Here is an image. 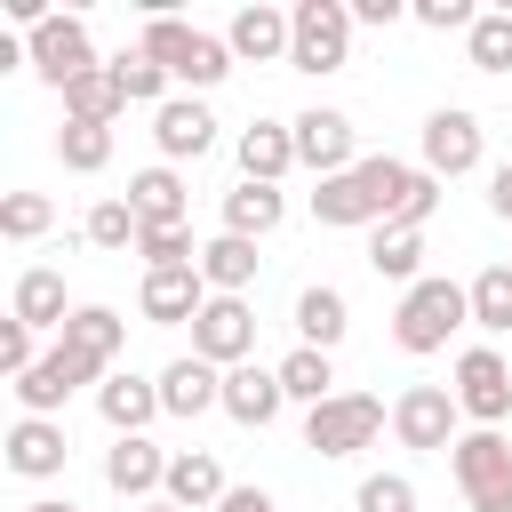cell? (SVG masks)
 <instances>
[{
    "label": "cell",
    "mask_w": 512,
    "mask_h": 512,
    "mask_svg": "<svg viewBox=\"0 0 512 512\" xmlns=\"http://www.w3.org/2000/svg\"><path fill=\"white\" fill-rule=\"evenodd\" d=\"M408 160H392V152H376V160H360V168H344V176H328L320 192H312V216L320 224H336V232H352V224H392L400 216V200H408Z\"/></svg>",
    "instance_id": "6da1fadb"
},
{
    "label": "cell",
    "mask_w": 512,
    "mask_h": 512,
    "mask_svg": "<svg viewBox=\"0 0 512 512\" xmlns=\"http://www.w3.org/2000/svg\"><path fill=\"white\" fill-rule=\"evenodd\" d=\"M136 48H144V56H152L168 80H184V88H216V80L240 64V56H232L216 32H200V24L168 16V8H152V16H144V40H136Z\"/></svg>",
    "instance_id": "7a4b0ae2"
},
{
    "label": "cell",
    "mask_w": 512,
    "mask_h": 512,
    "mask_svg": "<svg viewBox=\"0 0 512 512\" xmlns=\"http://www.w3.org/2000/svg\"><path fill=\"white\" fill-rule=\"evenodd\" d=\"M472 320V288H456V280H416V288H400V312H392V344L400 352H448V336Z\"/></svg>",
    "instance_id": "3957f363"
},
{
    "label": "cell",
    "mask_w": 512,
    "mask_h": 512,
    "mask_svg": "<svg viewBox=\"0 0 512 512\" xmlns=\"http://www.w3.org/2000/svg\"><path fill=\"white\" fill-rule=\"evenodd\" d=\"M288 24H296V40H288V64L296 72H344L352 64V8L344 0H296L288 8Z\"/></svg>",
    "instance_id": "277c9868"
},
{
    "label": "cell",
    "mask_w": 512,
    "mask_h": 512,
    "mask_svg": "<svg viewBox=\"0 0 512 512\" xmlns=\"http://www.w3.org/2000/svg\"><path fill=\"white\" fill-rule=\"evenodd\" d=\"M448 472L472 512H512V440L504 432H464L448 448Z\"/></svg>",
    "instance_id": "5b68a950"
},
{
    "label": "cell",
    "mask_w": 512,
    "mask_h": 512,
    "mask_svg": "<svg viewBox=\"0 0 512 512\" xmlns=\"http://www.w3.org/2000/svg\"><path fill=\"white\" fill-rule=\"evenodd\" d=\"M376 432H384V400H368V392H336V400L304 408V448H320V456H360Z\"/></svg>",
    "instance_id": "8992f818"
},
{
    "label": "cell",
    "mask_w": 512,
    "mask_h": 512,
    "mask_svg": "<svg viewBox=\"0 0 512 512\" xmlns=\"http://www.w3.org/2000/svg\"><path fill=\"white\" fill-rule=\"evenodd\" d=\"M288 128H296V168H312L320 184L344 176V168H360V128H352V112L312 104V112H296Z\"/></svg>",
    "instance_id": "52a82bcc"
},
{
    "label": "cell",
    "mask_w": 512,
    "mask_h": 512,
    "mask_svg": "<svg viewBox=\"0 0 512 512\" xmlns=\"http://www.w3.org/2000/svg\"><path fill=\"white\" fill-rule=\"evenodd\" d=\"M456 408L472 416V432H496L504 416H512V368H504V352H488V344H472V352H456Z\"/></svg>",
    "instance_id": "ba28073f"
},
{
    "label": "cell",
    "mask_w": 512,
    "mask_h": 512,
    "mask_svg": "<svg viewBox=\"0 0 512 512\" xmlns=\"http://www.w3.org/2000/svg\"><path fill=\"white\" fill-rule=\"evenodd\" d=\"M464 408H456V392L448 384H408L400 400H392V432H400V448H424V456H440V448H456L464 432Z\"/></svg>",
    "instance_id": "9c48e42d"
},
{
    "label": "cell",
    "mask_w": 512,
    "mask_h": 512,
    "mask_svg": "<svg viewBox=\"0 0 512 512\" xmlns=\"http://www.w3.org/2000/svg\"><path fill=\"white\" fill-rule=\"evenodd\" d=\"M96 376H104V368H96V360H80V352L56 336V344L32 360V376H16L8 392H16V408H24V416H56V408H64L80 384H96Z\"/></svg>",
    "instance_id": "30bf717a"
},
{
    "label": "cell",
    "mask_w": 512,
    "mask_h": 512,
    "mask_svg": "<svg viewBox=\"0 0 512 512\" xmlns=\"http://www.w3.org/2000/svg\"><path fill=\"white\" fill-rule=\"evenodd\" d=\"M24 56H32V72L64 96L80 72H96V40H88V24L80 16H48L40 32H24Z\"/></svg>",
    "instance_id": "8fae6325"
},
{
    "label": "cell",
    "mask_w": 512,
    "mask_h": 512,
    "mask_svg": "<svg viewBox=\"0 0 512 512\" xmlns=\"http://www.w3.org/2000/svg\"><path fill=\"white\" fill-rule=\"evenodd\" d=\"M192 352H200L208 368H240V360L256 352V312H248V296H208L200 320H192Z\"/></svg>",
    "instance_id": "7c38bea8"
},
{
    "label": "cell",
    "mask_w": 512,
    "mask_h": 512,
    "mask_svg": "<svg viewBox=\"0 0 512 512\" xmlns=\"http://www.w3.org/2000/svg\"><path fill=\"white\" fill-rule=\"evenodd\" d=\"M424 168L448 184V176H472L480 168V112H464V104H440L432 120H424Z\"/></svg>",
    "instance_id": "4fadbf2b"
},
{
    "label": "cell",
    "mask_w": 512,
    "mask_h": 512,
    "mask_svg": "<svg viewBox=\"0 0 512 512\" xmlns=\"http://www.w3.org/2000/svg\"><path fill=\"white\" fill-rule=\"evenodd\" d=\"M216 288L200 280V264H176V272H144V288H136V312L152 320V328H184V320H200V304H208Z\"/></svg>",
    "instance_id": "5bb4252c"
},
{
    "label": "cell",
    "mask_w": 512,
    "mask_h": 512,
    "mask_svg": "<svg viewBox=\"0 0 512 512\" xmlns=\"http://www.w3.org/2000/svg\"><path fill=\"white\" fill-rule=\"evenodd\" d=\"M104 488H112V496H128V504H152V496L168 488V456H160L144 432H128V440H112V448H104Z\"/></svg>",
    "instance_id": "9a60e30c"
},
{
    "label": "cell",
    "mask_w": 512,
    "mask_h": 512,
    "mask_svg": "<svg viewBox=\"0 0 512 512\" xmlns=\"http://www.w3.org/2000/svg\"><path fill=\"white\" fill-rule=\"evenodd\" d=\"M288 40H296V24H288V8H272V0H248V8L232 16V32H224V48H232L240 64H288Z\"/></svg>",
    "instance_id": "2e32d148"
},
{
    "label": "cell",
    "mask_w": 512,
    "mask_h": 512,
    "mask_svg": "<svg viewBox=\"0 0 512 512\" xmlns=\"http://www.w3.org/2000/svg\"><path fill=\"white\" fill-rule=\"evenodd\" d=\"M152 144H160L168 168H176V160H200V152L216 144V112L192 104V96H168V104L152 112Z\"/></svg>",
    "instance_id": "e0dca14e"
},
{
    "label": "cell",
    "mask_w": 512,
    "mask_h": 512,
    "mask_svg": "<svg viewBox=\"0 0 512 512\" xmlns=\"http://www.w3.org/2000/svg\"><path fill=\"white\" fill-rule=\"evenodd\" d=\"M160 408L168 416H208V408H224V368H208L200 352H184V360H168L160 368Z\"/></svg>",
    "instance_id": "ac0fdd59"
},
{
    "label": "cell",
    "mask_w": 512,
    "mask_h": 512,
    "mask_svg": "<svg viewBox=\"0 0 512 512\" xmlns=\"http://www.w3.org/2000/svg\"><path fill=\"white\" fill-rule=\"evenodd\" d=\"M280 408H288V392H280V368H256V360L224 368V416H232V424L264 432V424H272Z\"/></svg>",
    "instance_id": "d6986e66"
},
{
    "label": "cell",
    "mask_w": 512,
    "mask_h": 512,
    "mask_svg": "<svg viewBox=\"0 0 512 512\" xmlns=\"http://www.w3.org/2000/svg\"><path fill=\"white\" fill-rule=\"evenodd\" d=\"M64 456H72V448H64V424H56V416H16V424H8V472H16V480H56Z\"/></svg>",
    "instance_id": "ffe728a7"
},
{
    "label": "cell",
    "mask_w": 512,
    "mask_h": 512,
    "mask_svg": "<svg viewBox=\"0 0 512 512\" xmlns=\"http://www.w3.org/2000/svg\"><path fill=\"white\" fill-rule=\"evenodd\" d=\"M96 416L112 424V440L144 432L152 416H168V408H160V376H104V384H96Z\"/></svg>",
    "instance_id": "44dd1931"
},
{
    "label": "cell",
    "mask_w": 512,
    "mask_h": 512,
    "mask_svg": "<svg viewBox=\"0 0 512 512\" xmlns=\"http://www.w3.org/2000/svg\"><path fill=\"white\" fill-rule=\"evenodd\" d=\"M296 168V128L288 120H248L240 128V184H280Z\"/></svg>",
    "instance_id": "7402d4cb"
},
{
    "label": "cell",
    "mask_w": 512,
    "mask_h": 512,
    "mask_svg": "<svg viewBox=\"0 0 512 512\" xmlns=\"http://www.w3.org/2000/svg\"><path fill=\"white\" fill-rule=\"evenodd\" d=\"M176 512H216L232 488H224V464L208 456V448H184V456H168V488H160Z\"/></svg>",
    "instance_id": "603a6c76"
},
{
    "label": "cell",
    "mask_w": 512,
    "mask_h": 512,
    "mask_svg": "<svg viewBox=\"0 0 512 512\" xmlns=\"http://www.w3.org/2000/svg\"><path fill=\"white\" fill-rule=\"evenodd\" d=\"M256 240H240V232H216V240H200V280L216 288V296H248L256 288Z\"/></svg>",
    "instance_id": "cb8c5ba5"
},
{
    "label": "cell",
    "mask_w": 512,
    "mask_h": 512,
    "mask_svg": "<svg viewBox=\"0 0 512 512\" xmlns=\"http://www.w3.org/2000/svg\"><path fill=\"white\" fill-rule=\"evenodd\" d=\"M64 344H72L80 360L112 368V360H120V344H128V320H120L112 304H72V320H64Z\"/></svg>",
    "instance_id": "d4e9b609"
},
{
    "label": "cell",
    "mask_w": 512,
    "mask_h": 512,
    "mask_svg": "<svg viewBox=\"0 0 512 512\" xmlns=\"http://www.w3.org/2000/svg\"><path fill=\"white\" fill-rule=\"evenodd\" d=\"M344 328H352L344 288H328V280H320V288H304V296H296V336H304L312 352H336V344H344Z\"/></svg>",
    "instance_id": "484cf974"
},
{
    "label": "cell",
    "mask_w": 512,
    "mask_h": 512,
    "mask_svg": "<svg viewBox=\"0 0 512 512\" xmlns=\"http://www.w3.org/2000/svg\"><path fill=\"white\" fill-rule=\"evenodd\" d=\"M120 112H128V88H120L112 64H96V72H80V80L64 88V120H96V128H112Z\"/></svg>",
    "instance_id": "4316f807"
},
{
    "label": "cell",
    "mask_w": 512,
    "mask_h": 512,
    "mask_svg": "<svg viewBox=\"0 0 512 512\" xmlns=\"http://www.w3.org/2000/svg\"><path fill=\"white\" fill-rule=\"evenodd\" d=\"M128 208L136 224H184V176L160 160V168H136L128 176Z\"/></svg>",
    "instance_id": "83f0119b"
},
{
    "label": "cell",
    "mask_w": 512,
    "mask_h": 512,
    "mask_svg": "<svg viewBox=\"0 0 512 512\" xmlns=\"http://www.w3.org/2000/svg\"><path fill=\"white\" fill-rule=\"evenodd\" d=\"M280 216H288L280 184H232V192H224V232H240V240L280 232Z\"/></svg>",
    "instance_id": "f1b7e54d"
},
{
    "label": "cell",
    "mask_w": 512,
    "mask_h": 512,
    "mask_svg": "<svg viewBox=\"0 0 512 512\" xmlns=\"http://www.w3.org/2000/svg\"><path fill=\"white\" fill-rule=\"evenodd\" d=\"M368 272L416 288V280H424V232H408V224H376V240H368Z\"/></svg>",
    "instance_id": "f546056e"
},
{
    "label": "cell",
    "mask_w": 512,
    "mask_h": 512,
    "mask_svg": "<svg viewBox=\"0 0 512 512\" xmlns=\"http://www.w3.org/2000/svg\"><path fill=\"white\" fill-rule=\"evenodd\" d=\"M16 320H24L32 336H40V328H56V336H64V320H72V312H64V272L32 264V272L16 280Z\"/></svg>",
    "instance_id": "4dcf8cb0"
},
{
    "label": "cell",
    "mask_w": 512,
    "mask_h": 512,
    "mask_svg": "<svg viewBox=\"0 0 512 512\" xmlns=\"http://www.w3.org/2000/svg\"><path fill=\"white\" fill-rule=\"evenodd\" d=\"M280 392H288V400H304V408L336 400V360H328V352H312V344H296V352L280 360Z\"/></svg>",
    "instance_id": "1f68e13d"
},
{
    "label": "cell",
    "mask_w": 512,
    "mask_h": 512,
    "mask_svg": "<svg viewBox=\"0 0 512 512\" xmlns=\"http://www.w3.org/2000/svg\"><path fill=\"white\" fill-rule=\"evenodd\" d=\"M56 160H64L72 176H96V168L112 160V128H96V120H64V128H56Z\"/></svg>",
    "instance_id": "d6a6232c"
},
{
    "label": "cell",
    "mask_w": 512,
    "mask_h": 512,
    "mask_svg": "<svg viewBox=\"0 0 512 512\" xmlns=\"http://www.w3.org/2000/svg\"><path fill=\"white\" fill-rule=\"evenodd\" d=\"M136 256H144V272L200 264V248H192V224H144V232H136Z\"/></svg>",
    "instance_id": "836d02e7"
},
{
    "label": "cell",
    "mask_w": 512,
    "mask_h": 512,
    "mask_svg": "<svg viewBox=\"0 0 512 512\" xmlns=\"http://www.w3.org/2000/svg\"><path fill=\"white\" fill-rule=\"evenodd\" d=\"M464 48H472V72H512V8H488L464 32Z\"/></svg>",
    "instance_id": "e575fe53"
},
{
    "label": "cell",
    "mask_w": 512,
    "mask_h": 512,
    "mask_svg": "<svg viewBox=\"0 0 512 512\" xmlns=\"http://www.w3.org/2000/svg\"><path fill=\"white\" fill-rule=\"evenodd\" d=\"M472 328H488V336L512 328V264H488L472 280Z\"/></svg>",
    "instance_id": "d590c367"
},
{
    "label": "cell",
    "mask_w": 512,
    "mask_h": 512,
    "mask_svg": "<svg viewBox=\"0 0 512 512\" xmlns=\"http://www.w3.org/2000/svg\"><path fill=\"white\" fill-rule=\"evenodd\" d=\"M80 232H88V248H104V256H120V248H136V232H144V224H136V208H128V200H96Z\"/></svg>",
    "instance_id": "8d00e7d4"
},
{
    "label": "cell",
    "mask_w": 512,
    "mask_h": 512,
    "mask_svg": "<svg viewBox=\"0 0 512 512\" xmlns=\"http://www.w3.org/2000/svg\"><path fill=\"white\" fill-rule=\"evenodd\" d=\"M112 72H120V88H128V104H152V112L168 104V72H160V64H152L144 48H120V56H112Z\"/></svg>",
    "instance_id": "74e56055"
},
{
    "label": "cell",
    "mask_w": 512,
    "mask_h": 512,
    "mask_svg": "<svg viewBox=\"0 0 512 512\" xmlns=\"http://www.w3.org/2000/svg\"><path fill=\"white\" fill-rule=\"evenodd\" d=\"M48 224H56V200H48V192H8V200H0V232H8V240H40Z\"/></svg>",
    "instance_id": "f35d334b"
},
{
    "label": "cell",
    "mask_w": 512,
    "mask_h": 512,
    "mask_svg": "<svg viewBox=\"0 0 512 512\" xmlns=\"http://www.w3.org/2000/svg\"><path fill=\"white\" fill-rule=\"evenodd\" d=\"M352 512H416V480L408 472H368L360 496H352Z\"/></svg>",
    "instance_id": "ab89813d"
},
{
    "label": "cell",
    "mask_w": 512,
    "mask_h": 512,
    "mask_svg": "<svg viewBox=\"0 0 512 512\" xmlns=\"http://www.w3.org/2000/svg\"><path fill=\"white\" fill-rule=\"evenodd\" d=\"M408 16H416L424 32H472V24H480V8H472V0H416Z\"/></svg>",
    "instance_id": "60d3db41"
},
{
    "label": "cell",
    "mask_w": 512,
    "mask_h": 512,
    "mask_svg": "<svg viewBox=\"0 0 512 512\" xmlns=\"http://www.w3.org/2000/svg\"><path fill=\"white\" fill-rule=\"evenodd\" d=\"M32 360H40V352H32V328L8 312V320H0V376L16 384V376H32Z\"/></svg>",
    "instance_id": "b9f144b4"
},
{
    "label": "cell",
    "mask_w": 512,
    "mask_h": 512,
    "mask_svg": "<svg viewBox=\"0 0 512 512\" xmlns=\"http://www.w3.org/2000/svg\"><path fill=\"white\" fill-rule=\"evenodd\" d=\"M400 16H408V0H352V24H376V32H384V24H400Z\"/></svg>",
    "instance_id": "7bdbcfd3"
},
{
    "label": "cell",
    "mask_w": 512,
    "mask_h": 512,
    "mask_svg": "<svg viewBox=\"0 0 512 512\" xmlns=\"http://www.w3.org/2000/svg\"><path fill=\"white\" fill-rule=\"evenodd\" d=\"M488 208H496V216H504V224H512V160H504V168H496V176H488Z\"/></svg>",
    "instance_id": "ee69618b"
},
{
    "label": "cell",
    "mask_w": 512,
    "mask_h": 512,
    "mask_svg": "<svg viewBox=\"0 0 512 512\" xmlns=\"http://www.w3.org/2000/svg\"><path fill=\"white\" fill-rule=\"evenodd\" d=\"M216 512H280V504H272V496H264V488H232V496H224V504H216Z\"/></svg>",
    "instance_id": "f6af8a7d"
},
{
    "label": "cell",
    "mask_w": 512,
    "mask_h": 512,
    "mask_svg": "<svg viewBox=\"0 0 512 512\" xmlns=\"http://www.w3.org/2000/svg\"><path fill=\"white\" fill-rule=\"evenodd\" d=\"M24 512H80L72 496H40V504H24Z\"/></svg>",
    "instance_id": "bcb514c9"
},
{
    "label": "cell",
    "mask_w": 512,
    "mask_h": 512,
    "mask_svg": "<svg viewBox=\"0 0 512 512\" xmlns=\"http://www.w3.org/2000/svg\"><path fill=\"white\" fill-rule=\"evenodd\" d=\"M136 512H176V504H168V496H152V504H136Z\"/></svg>",
    "instance_id": "7dc6e473"
}]
</instances>
